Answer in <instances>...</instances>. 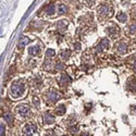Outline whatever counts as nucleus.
<instances>
[{
  "label": "nucleus",
  "instance_id": "obj_1",
  "mask_svg": "<svg viewBox=\"0 0 136 136\" xmlns=\"http://www.w3.org/2000/svg\"><path fill=\"white\" fill-rule=\"evenodd\" d=\"M25 91V85L21 81L13 82L10 87V94L13 98H20Z\"/></svg>",
  "mask_w": 136,
  "mask_h": 136
},
{
  "label": "nucleus",
  "instance_id": "obj_2",
  "mask_svg": "<svg viewBox=\"0 0 136 136\" xmlns=\"http://www.w3.org/2000/svg\"><path fill=\"white\" fill-rule=\"evenodd\" d=\"M24 136H37V125L35 123H27L23 127Z\"/></svg>",
  "mask_w": 136,
  "mask_h": 136
},
{
  "label": "nucleus",
  "instance_id": "obj_3",
  "mask_svg": "<svg viewBox=\"0 0 136 136\" xmlns=\"http://www.w3.org/2000/svg\"><path fill=\"white\" fill-rule=\"evenodd\" d=\"M15 111H17V113L20 114V116L22 117V118H24L26 114L30 112V107H28L27 105H24V104L19 105L17 108H15Z\"/></svg>",
  "mask_w": 136,
  "mask_h": 136
},
{
  "label": "nucleus",
  "instance_id": "obj_4",
  "mask_svg": "<svg viewBox=\"0 0 136 136\" xmlns=\"http://www.w3.org/2000/svg\"><path fill=\"white\" fill-rule=\"evenodd\" d=\"M60 97H61V96H60L56 90H50V91L48 93V95H47V100H48L50 104H51V102L55 104L56 101H58Z\"/></svg>",
  "mask_w": 136,
  "mask_h": 136
},
{
  "label": "nucleus",
  "instance_id": "obj_5",
  "mask_svg": "<svg viewBox=\"0 0 136 136\" xmlns=\"http://www.w3.org/2000/svg\"><path fill=\"white\" fill-rule=\"evenodd\" d=\"M108 47H109V40L107 38H104L96 46V52H101V51H104V49H107Z\"/></svg>",
  "mask_w": 136,
  "mask_h": 136
},
{
  "label": "nucleus",
  "instance_id": "obj_6",
  "mask_svg": "<svg viewBox=\"0 0 136 136\" xmlns=\"http://www.w3.org/2000/svg\"><path fill=\"white\" fill-rule=\"evenodd\" d=\"M55 122V117L51 113L46 112L44 116H42V123L44 124H52Z\"/></svg>",
  "mask_w": 136,
  "mask_h": 136
},
{
  "label": "nucleus",
  "instance_id": "obj_7",
  "mask_svg": "<svg viewBox=\"0 0 136 136\" xmlns=\"http://www.w3.org/2000/svg\"><path fill=\"white\" fill-rule=\"evenodd\" d=\"M108 13H109V7L107 6V4H101L99 7V9H98V14L101 18H106L107 15H108Z\"/></svg>",
  "mask_w": 136,
  "mask_h": 136
},
{
  "label": "nucleus",
  "instance_id": "obj_8",
  "mask_svg": "<svg viewBox=\"0 0 136 136\" xmlns=\"http://www.w3.org/2000/svg\"><path fill=\"white\" fill-rule=\"evenodd\" d=\"M57 27H58V31L59 32H64L67 30V27H68V22L66 20H62V21H59L58 23H57Z\"/></svg>",
  "mask_w": 136,
  "mask_h": 136
},
{
  "label": "nucleus",
  "instance_id": "obj_9",
  "mask_svg": "<svg viewBox=\"0 0 136 136\" xmlns=\"http://www.w3.org/2000/svg\"><path fill=\"white\" fill-rule=\"evenodd\" d=\"M71 81V77L68 75V74H62L60 76V85H62V86H66L67 84H69Z\"/></svg>",
  "mask_w": 136,
  "mask_h": 136
},
{
  "label": "nucleus",
  "instance_id": "obj_10",
  "mask_svg": "<svg viewBox=\"0 0 136 136\" xmlns=\"http://www.w3.org/2000/svg\"><path fill=\"white\" fill-rule=\"evenodd\" d=\"M117 49H118V52L120 55H124L126 52V49H127L126 44H125V42H122V41L119 42V44L117 45Z\"/></svg>",
  "mask_w": 136,
  "mask_h": 136
},
{
  "label": "nucleus",
  "instance_id": "obj_11",
  "mask_svg": "<svg viewBox=\"0 0 136 136\" xmlns=\"http://www.w3.org/2000/svg\"><path fill=\"white\" fill-rule=\"evenodd\" d=\"M39 52H40V49H39L38 46H32V47L28 48V53H30L31 56H33V57L38 56Z\"/></svg>",
  "mask_w": 136,
  "mask_h": 136
},
{
  "label": "nucleus",
  "instance_id": "obj_12",
  "mask_svg": "<svg viewBox=\"0 0 136 136\" xmlns=\"http://www.w3.org/2000/svg\"><path fill=\"white\" fill-rule=\"evenodd\" d=\"M28 42H30V39H28L27 37H22L20 39V41H19V45H18V47H19V49H23Z\"/></svg>",
  "mask_w": 136,
  "mask_h": 136
},
{
  "label": "nucleus",
  "instance_id": "obj_13",
  "mask_svg": "<svg viewBox=\"0 0 136 136\" xmlns=\"http://www.w3.org/2000/svg\"><path fill=\"white\" fill-rule=\"evenodd\" d=\"M70 56H71L70 49H64V50H62L61 53H60V57H61V58H62L63 60L69 59V58H70Z\"/></svg>",
  "mask_w": 136,
  "mask_h": 136
},
{
  "label": "nucleus",
  "instance_id": "obj_14",
  "mask_svg": "<svg viewBox=\"0 0 136 136\" xmlns=\"http://www.w3.org/2000/svg\"><path fill=\"white\" fill-rule=\"evenodd\" d=\"M52 67H53V63H52L51 60H46L44 62V64H42V68H44L45 70H47V71H50L52 69Z\"/></svg>",
  "mask_w": 136,
  "mask_h": 136
},
{
  "label": "nucleus",
  "instance_id": "obj_15",
  "mask_svg": "<svg viewBox=\"0 0 136 136\" xmlns=\"http://www.w3.org/2000/svg\"><path fill=\"white\" fill-rule=\"evenodd\" d=\"M3 119H4L10 125H12V123H13V118H12V114H11L10 112H6V113L3 114Z\"/></svg>",
  "mask_w": 136,
  "mask_h": 136
},
{
  "label": "nucleus",
  "instance_id": "obj_16",
  "mask_svg": "<svg viewBox=\"0 0 136 136\" xmlns=\"http://www.w3.org/2000/svg\"><path fill=\"white\" fill-rule=\"evenodd\" d=\"M56 112L57 114H59V116H63L64 113H66V106L64 105H60L57 107V109H56Z\"/></svg>",
  "mask_w": 136,
  "mask_h": 136
},
{
  "label": "nucleus",
  "instance_id": "obj_17",
  "mask_svg": "<svg viewBox=\"0 0 136 136\" xmlns=\"http://www.w3.org/2000/svg\"><path fill=\"white\" fill-rule=\"evenodd\" d=\"M45 12H46V14H48V15H51V14H53L55 13V6L53 4H49L48 7H46Z\"/></svg>",
  "mask_w": 136,
  "mask_h": 136
},
{
  "label": "nucleus",
  "instance_id": "obj_18",
  "mask_svg": "<svg viewBox=\"0 0 136 136\" xmlns=\"http://www.w3.org/2000/svg\"><path fill=\"white\" fill-rule=\"evenodd\" d=\"M117 18H118V20L120 21V22H122V23H125L126 21H127V17H126V14H125V13H122V12L119 13Z\"/></svg>",
  "mask_w": 136,
  "mask_h": 136
},
{
  "label": "nucleus",
  "instance_id": "obj_19",
  "mask_svg": "<svg viewBox=\"0 0 136 136\" xmlns=\"http://www.w3.org/2000/svg\"><path fill=\"white\" fill-rule=\"evenodd\" d=\"M55 55H56L55 49H47V51H46V53H45L46 58H48V59H50V58H52V57H55Z\"/></svg>",
  "mask_w": 136,
  "mask_h": 136
},
{
  "label": "nucleus",
  "instance_id": "obj_20",
  "mask_svg": "<svg viewBox=\"0 0 136 136\" xmlns=\"http://www.w3.org/2000/svg\"><path fill=\"white\" fill-rule=\"evenodd\" d=\"M117 28L116 27H108L107 28V32H108L109 35H111V36H113V35H116L117 34Z\"/></svg>",
  "mask_w": 136,
  "mask_h": 136
},
{
  "label": "nucleus",
  "instance_id": "obj_21",
  "mask_svg": "<svg viewBox=\"0 0 136 136\" xmlns=\"http://www.w3.org/2000/svg\"><path fill=\"white\" fill-rule=\"evenodd\" d=\"M68 9H67V7L64 6V4H60L59 6V13L60 14H64V13H67Z\"/></svg>",
  "mask_w": 136,
  "mask_h": 136
},
{
  "label": "nucleus",
  "instance_id": "obj_22",
  "mask_svg": "<svg viewBox=\"0 0 136 136\" xmlns=\"http://www.w3.org/2000/svg\"><path fill=\"white\" fill-rule=\"evenodd\" d=\"M33 104H34V106L36 107V108H39V107H40V102H39L38 97H34L33 98Z\"/></svg>",
  "mask_w": 136,
  "mask_h": 136
},
{
  "label": "nucleus",
  "instance_id": "obj_23",
  "mask_svg": "<svg viewBox=\"0 0 136 136\" xmlns=\"http://www.w3.org/2000/svg\"><path fill=\"white\" fill-rule=\"evenodd\" d=\"M56 69H57V70H63V69H64V64H63L62 62H60V61L57 62V63H56Z\"/></svg>",
  "mask_w": 136,
  "mask_h": 136
},
{
  "label": "nucleus",
  "instance_id": "obj_24",
  "mask_svg": "<svg viewBox=\"0 0 136 136\" xmlns=\"http://www.w3.org/2000/svg\"><path fill=\"white\" fill-rule=\"evenodd\" d=\"M130 32L132 34H135L136 33V23H133L131 26H130Z\"/></svg>",
  "mask_w": 136,
  "mask_h": 136
},
{
  "label": "nucleus",
  "instance_id": "obj_25",
  "mask_svg": "<svg viewBox=\"0 0 136 136\" xmlns=\"http://www.w3.org/2000/svg\"><path fill=\"white\" fill-rule=\"evenodd\" d=\"M6 135V128L3 125H0V136H4Z\"/></svg>",
  "mask_w": 136,
  "mask_h": 136
},
{
  "label": "nucleus",
  "instance_id": "obj_26",
  "mask_svg": "<svg viewBox=\"0 0 136 136\" xmlns=\"http://www.w3.org/2000/svg\"><path fill=\"white\" fill-rule=\"evenodd\" d=\"M86 3H87L88 7H93L95 3V0H86Z\"/></svg>",
  "mask_w": 136,
  "mask_h": 136
},
{
  "label": "nucleus",
  "instance_id": "obj_27",
  "mask_svg": "<svg viewBox=\"0 0 136 136\" xmlns=\"http://www.w3.org/2000/svg\"><path fill=\"white\" fill-rule=\"evenodd\" d=\"M74 47H75L76 50H80V49H81V44H80V42H75Z\"/></svg>",
  "mask_w": 136,
  "mask_h": 136
},
{
  "label": "nucleus",
  "instance_id": "obj_28",
  "mask_svg": "<svg viewBox=\"0 0 136 136\" xmlns=\"http://www.w3.org/2000/svg\"><path fill=\"white\" fill-rule=\"evenodd\" d=\"M133 69L136 71V60H135V61H134V63H133Z\"/></svg>",
  "mask_w": 136,
  "mask_h": 136
},
{
  "label": "nucleus",
  "instance_id": "obj_29",
  "mask_svg": "<svg viewBox=\"0 0 136 136\" xmlns=\"http://www.w3.org/2000/svg\"><path fill=\"white\" fill-rule=\"evenodd\" d=\"M82 136H89V135H88L87 133H83V134H82Z\"/></svg>",
  "mask_w": 136,
  "mask_h": 136
},
{
  "label": "nucleus",
  "instance_id": "obj_30",
  "mask_svg": "<svg viewBox=\"0 0 136 136\" xmlns=\"http://www.w3.org/2000/svg\"><path fill=\"white\" fill-rule=\"evenodd\" d=\"M0 13H1V10H0Z\"/></svg>",
  "mask_w": 136,
  "mask_h": 136
}]
</instances>
